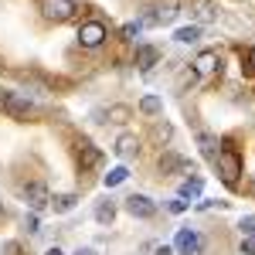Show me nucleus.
Masks as SVG:
<instances>
[{
  "mask_svg": "<svg viewBox=\"0 0 255 255\" xmlns=\"http://www.w3.org/2000/svg\"><path fill=\"white\" fill-rule=\"evenodd\" d=\"M79 41H82V48H99V44L106 41V24H99V20L82 24L79 27Z\"/></svg>",
  "mask_w": 255,
  "mask_h": 255,
  "instance_id": "4",
  "label": "nucleus"
},
{
  "mask_svg": "<svg viewBox=\"0 0 255 255\" xmlns=\"http://www.w3.org/2000/svg\"><path fill=\"white\" fill-rule=\"evenodd\" d=\"M238 228H242V238H255V215H245Z\"/></svg>",
  "mask_w": 255,
  "mask_h": 255,
  "instance_id": "19",
  "label": "nucleus"
},
{
  "mask_svg": "<svg viewBox=\"0 0 255 255\" xmlns=\"http://www.w3.org/2000/svg\"><path fill=\"white\" fill-rule=\"evenodd\" d=\"M126 211H129L133 218H153L157 215V204H153L146 194H129L126 197Z\"/></svg>",
  "mask_w": 255,
  "mask_h": 255,
  "instance_id": "5",
  "label": "nucleus"
},
{
  "mask_svg": "<svg viewBox=\"0 0 255 255\" xmlns=\"http://www.w3.org/2000/svg\"><path fill=\"white\" fill-rule=\"evenodd\" d=\"M75 201H79L75 194H61V197H55L51 204H55V211H58V215H65V211H72V208H75Z\"/></svg>",
  "mask_w": 255,
  "mask_h": 255,
  "instance_id": "17",
  "label": "nucleus"
},
{
  "mask_svg": "<svg viewBox=\"0 0 255 255\" xmlns=\"http://www.w3.org/2000/svg\"><path fill=\"white\" fill-rule=\"evenodd\" d=\"M44 255H65V252H61L58 245H55V249H48V252H44Z\"/></svg>",
  "mask_w": 255,
  "mask_h": 255,
  "instance_id": "26",
  "label": "nucleus"
},
{
  "mask_svg": "<svg viewBox=\"0 0 255 255\" xmlns=\"http://www.w3.org/2000/svg\"><path fill=\"white\" fill-rule=\"evenodd\" d=\"M24 201L31 204V211H41V208H48L51 197H48V187L44 184H27L24 187Z\"/></svg>",
  "mask_w": 255,
  "mask_h": 255,
  "instance_id": "6",
  "label": "nucleus"
},
{
  "mask_svg": "<svg viewBox=\"0 0 255 255\" xmlns=\"http://www.w3.org/2000/svg\"><path fill=\"white\" fill-rule=\"evenodd\" d=\"M177 14H180V7H177L174 0H167V3H157V7H153V14H150L146 20H150V24H170Z\"/></svg>",
  "mask_w": 255,
  "mask_h": 255,
  "instance_id": "7",
  "label": "nucleus"
},
{
  "mask_svg": "<svg viewBox=\"0 0 255 255\" xmlns=\"http://www.w3.org/2000/svg\"><path fill=\"white\" fill-rule=\"evenodd\" d=\"M249 65H255V48H252V55H249Z\"/></svg>",
  "mask_w": 255,
  "mask_h": 255,
  "instance_id": "28",
  "label": "nucleus"
},
{
  "mask_svg": "<svg viewBox=\"0 0 255 255\" xmlns=\"http://www.w3.org/2000/svg\"><path fill=\"white\" fill-rule=\"evenodd\" d=\"M146 20H133V24H126L123 27V38H133V34H139V27H143Z\"/></svg>",
  "mask_w": 255,
  "mask_h": 255,
  "instance_id": "21",
  "label": "nucleus"
},
{
  "mask_svg": "<svg viewBox=\"0 0 255 255\" xmlns=\"http://www.w3.org/2000/svg\"><path fill=\"white\" fill-rule=\"evenodd\" d=\"M174 38L180 41V44H191V41H197V38H201V27H197V24H191V27H180V31H177Z\"/></svg>",
  "mask_w": 255,
  "mask_h": 255,
  "instance_id": "16",
  "label": "nucleus"
},
{
  "mask_svg": "<svg viewBox=\"0 0 255 255\" xmlns=\"http://www.w3.org/2000/svg\"><path fill=\"white\" fill-rule=\"evenodd\" d=\"M157 255H174V245H160Z\"/></svg>",
  "mask_w": 255,
  "mask_h": 255,
  "instance_id": "25",
  "label": "nucleus"
},
{
  "mask_svg": "<svg viewBox=\"0 0 255 255\" xmlns=\"http://www.w3.org/2000/svg\"><path fill=\"white\" fill-rule=\"evenodd\" d=\"M170 211H174V215H180V211H187V201H184V197H177V201H170Z\"/></svg>",
  "mask_w": 255,
  "mask_h": 255,
  "instance_id": "23",
  "label": "nucleus"
},
{
  "mask_svg": "<svg viewBox=\"0 0 255 255\" xmlns=\"http://www.w3.org/2000/svg\"><path fill=\"white\" fill-rule=\"evenodd\" d=\"M160 109H163V99H160V96H143V99H139V113L153 116V113H160Z\"/></svg>",
  "mask_w": 255,
  "mask_h": 255,
  "instance_id": "12",
  "label": "nucleus"
},
{
  "mask_svg": "<svg viewBox=\"0 0 255 255\" xmlns=\"http://www.w3.org/2000/svg\"><path fill=\"white\" fill-rule=\"evenodd\" d=\"M242 255H255V238H242Z\"/></svg>",
  "mask_w": 255,
  "mask_h": 255,
  "instance_id": "22",
  "label": "nucleus"
},
{
  "mask_svg": "<svg viewBox=\"0 0 255 255\" xmlns=\"http://www.w3.org/2000/svg\"><path fill=\"white\" fill-rule=\"evenodd\" d=\"M201 249H204V242H201L197 232H191V228H180V232H177L174 252H180V255H201Z\"/></svg>",
  "mask_w": 255,
  "mask_h": 255,
  "instance_id": "2",
  "label": "nucleus"
},
{
  "mask_svg": "<svg viewBox=\"0 0 255 255\" xmlns=\"http://www.w3.org/2000/svg\"><path fill=\"white\" fill-rule=\"evenodd\" d=\"M99 160H102V153H99L96 146H89V143H82V157H79V163H82V167H96Z\"/></svg>",
  "mask_w": 255,
  "mask_h": 255,
  "instance_id": "13",
  "label": "nucleus"
},
{
  "mask_svg": "<svg viewBox=\"0 0 255 255\" xmlns=\"http://www.w3.org/2000/svg\"><path fill=\"white\" fill-rule=\"evenodd\" d=\"M197 194H201V177H187L180 184V197L187 201V197H197Z\"/></svg>",
  "mask_w": 255,
  "mask_h": 255,
  "instance_id": "14",
  "label": "nucleus"
},
{
  "mask_svg": "<svg viewBox=\"0 0 255 255\" xmlns=\"http://www.w3.org/2000/svg\"><path fill=\"white\" fill-rule=\"evenodd\" d=\"M113 116H116V123H126V109H119V106H116V109H113Z\"/></svg>",
  "mask_w": 255,
  "mask_h": 255,
  "instance_id": "24",
  "label": "nucleus"
},
{
  "mask_svg": "<svg viewBox=\"0 0 255 255\" xmlns=\"http://www.w3.org/2000/svg\"><path fill=\"white\" fill-rule=\"evenodd\" d=\"M126 177H129V170H126V167H116V170H109V174H106V180H102V184H106V187H116V184H123V180H126Z\"/></svg>",
  "mask_w": 255,
  "mask_h": 255,
  "instance_id": "18",
  "label": "nucleus"
},
{
  "mask_svg": "<svg viewBox=\"0 0 255 255\" xmlns=\"http://www.w3.org/2000/svg\"><path fill=\"white\" fill-rule=\"evenodd\" d=\"M41 10H44V17L48 20H68L72 14H75V0H44L41 3Z\"/></svg>",
  "mask_w": 255,
  "mask_h": 255,
  "instance_id": "3",
  "label": "nucleus"
},
{
  "mask_svg": "<svg viewBox=\"0 0 255 255\" xmlns=\"http://www.w3.org/2000/svg\"><path fill=\"white\" fill-rule=\"evenodd\" d=\"M218 170H221V177H225V184H235L238 174H242V160H238V153L225 143L221 150H218Z\"/></svg>",
  "mask_w": 255,
  "mask_h": 255,
  "instance_id": "1",
  "label": "nucleus"
},
{
  "mask_svg": "<svg viewBox=\"0 0 255 255\" xmlns=\"http://www.w3.org/2000/svg\"><path fill=\"white\" fill-rule=\"evenodd\" d=\"M116 153H119L123 160L136 157V153H139V143H136L133 136H119V143H116Z\"/></svg>",
  "mask_w": 255,
  "mask_h": 255,
  "instance_id": "11",
  "label": "nucleus"
},
{
  "mask_svg": "<svg viewBox=\"0 0 255 255\" xmlns=\"http://www.w3.org/2000/svg\"><path fill=\"white\" fill-rule=\"evenodd\" d=\"M75 255H96V252H92V249H79Z\"/></svg>",
  "mask_w": 255,
  "mask_h": 255,
  "instance_id": "27",
  "label": "nucleus"
},
{
  "mask_svg": "<svg viewBox=\"0 0 255 255\" xmlns=\"http://www.w3.org/2000/svg\"><path fill=\"white\" fill-rule=\"evenodd\" d=\"M218 65H221L218 51H201L194 58V72L197 75H211V72H218Z\"/></svg>",
  "mask_w": 255,
  "mask_h": 255,
  "instance_id": "9",
  "label": "nucleus"
},
{
  "mask_svg": "<svg viewBox=\"0 0 255 255\" xmlns=\"http://www.w3.org/2000/svg\"><path fill=\"white\" fill-rule=\"evenodd\" d=\"M157 58H160V51L153 48V44H143V48L136 51V65L143 68V72H150V68L157 65Z\"/></svg>",
  "mask_w": 255,
  "mask_h": 255,
  "instance_id": "10",
  "label": "nucleus"
},
{
  "mask_svg": "<svg viewBox=\"0 0 255 255\" xmlns=\"http://www.w3.org/2000/svg\"><path fill=\"white\" fill-rule=\"evenodd\" d=\"M201 150H204V157H211V160L218 157V150H215V139H211V136H204V133H201Z\"/></svg>",
  "mask_w": 255,
  "mask_h": 255,
  "instance_id": "20",
  "label": "nucleus"
},
{
  "mask_svg": "<svg viewBox=\"0 0 255 255\" xmlns=\"http://www.w3.org/2000/svg\"><path fill=\"white\" fill-rule=\"evenodd\" d=\"M3 109H7L14 119H20V116H27L31 102H27L24 96H17V92H7V96H3Z\"/></svg>",
  "mask_w": 255,
  "mask_h": 255,
  "instance_id": "8",
  "label": "nucleus"
},
{
  "mask_svg": "<svg viewBox=\"0 0 255 255\" xmlns=\"http://www.w3.org/2000/svg\"><path fill=\"white\" fill-rule=\"evenodd\" d=\"M113 218H116V208H113L109 201L96 208V221H99V225H113Z\"/></svg>",
  "mask_w": 255,
  "mask_h": 255,
  "instance_id": "15",
  "label": "nucleus"
}]
</instances>
